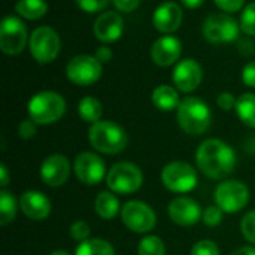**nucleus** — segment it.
Masks as SVG:
<instances>
[{
	"instance_id": "f257e3e1",
	"label": "nucleus",
	"mask_w": 255,
	"mask_h": 255,
	"mask_svg": "<svg viewBox=\"0 0 255 255\" xmlns=\"http://www.w3.org/2000/svg\"><path fill=\"white\" fill-rule=\"evenodd\" d=\"M199 170L211 179H224L236 169L238 158L235 149L221 139H206L196 151Z\"/></svg>"
},
{
	"instance_id": "f03ea898",
	"label": "nucleus",
	"mask_w": 255,
	"mask_h": 255,
	"mask_svg": "<svg viewBox=\"0 0 255 255\" xmlns=\"http://www.w3.org/2000/svg\"><path fill=\"white\" fill-rule=\"evenodd\" d=\"M176 120L179 127L191 136L206 133L212 124V112L209 105L200 97H185L176 109Z\"/></svg>"
},
{
	"instance_id": "7ed1b4c3",
	"label": "nucleus",
	"mask_w": 255,
	"mask_h": 255,
	"mask_svg": "<svg viewBox=\"0 0 255 255\" xmlns=\"http://www.w3.org/2000/svg\"><path fill=\"white\" fill-rule=\"evenodd\" d=\"M88 140L97 152L117 155L127 148L128 134L120 124L108 120H100L91 124L88 130Z\"/></svg>"
},
{
	"instance_id": "20e7f679",
	"label": "nucleus",
	"mask_w": 255,
	"mask_h": 255,
	"mask_svg": "<svg viewBox=\"0 0 255 255\" xmlns=\"http://www.w3.org/2000/svg\"><path fill=\"white\" fill-rule=\"evenodd\" d=\"M27 111L30 120L37 126H49L61 120L66 114V100L57 91H39L28 100Z\"/></svg>"
},
{
	"instance_id": "39448f33",
	"label": "nucleus",
	"mask_w": 255,
	"mask_h": 255,
	"mask_svg": "<svg viewBox=\"0 0 255 255\" xmlns=\"http://www.w3.org/2000/svg\"><path fill=\"white\" fill-rule=\"evenodd\" d=\"M106 185L109 191L127 196L139 191L143 185V173L139 166L130 161L115 163L106 175Z\"/></svg>"
},
{
	"instance_id": "423d86ee",
	"label": "nucleus",
	"mask_w": 255,
	"mask_h": 255,
	"mask_svg": "<svg viewBox=\"0 0 255 255\" xmlns=\"http://www.w3.org/2000/svg\"><path fill=\"white\" fill-rule=\"evenodd\" d=\"M161 182L164 188L176 194H185L193 191L199 184V176L196 169L181 160L167 163L161 170Z\"/></svg>"
},
{
	"instance_id": "0eeeda50",
	"label": "nucleus",
	"mask_w": 255,
	"mask_h": 255,
	"mask_svg": "<svg viewBox=\"0 0 255 255\" xmlns=\"http://www.w3.org/2000/svg\"><path fill=\"white\" fill-rule=\"evenodd\" d=\"M31 57L42 64L52 63L61 51V39L58 33L49 25L36 27L28 39Z\"/></svg>"
},
{
	"instance_id": "6e6552de",
	"label": "nucleus",
	"mask_w": 255,
	"mask_h": 255,
	"mask_svg": "<svg viewBox=\"0 0 255 255\" xmlns=\"http://www.w3.org/2000/svg\"><path fill=\"white\" fill-rule=\"evenodd\" d=\"M121 221L133 233L146 235L157 226L154 209L140 200H130L121 208Z\"/></svg>"
},
{
	"instance_id": "1a4fd4ad",
	"label": "nucleus",
	"mask_w": 255,
	"mask_h": 255,
	"mask_svg": "<svg viewBox=\"0 0 255 255\" xmlns=\"http://www.w3.org/2000/svg\"><path fill=\"white\" fill-rule=\"evenodd\" d=\"M214 200L224 214H236L248 205L250 188L242 181L229 179L218 184L214 193Z\"/></svg>"
},
{
	"instance_id": "9d476101",
	"label": "nucleus",
	"mask_w": 255,
	"mask_h": 255,
	"mask_svg": "<svg viewBox=\"0 0 255 255\" xmlns=\"http://www.w3.org/2000/svg\"><path fill=\"white\" fill-rule=\"evenodd\" d=\"M103 72V64L96 58V55L79 54L75 55L66 66L67 79L79 87H88L96 84Z\"/></svg>"
},
{
	"instance_id": "9b49d317",
	"label": "nucleus",
	"mask_w": 255,
	"mask_h": 255,
	"mask_svg": "<svg viewBox=\"0 0 255 255\" xmlns=\"http://www.w3.org/2000/svg\"><path fill=\"white\" fill-rule=\"evenodd\" d=\"M27 27L19 16L7 15L0 22V49L6 55H18L28 40Z\"/></svg>"
},
{
	"instance_id": "f8f14e48",
	"label": "nucleus",
	"mask_w": 255,
	"mask_h": 255,
	"mask_svg": "<svg viewBox=\"0 0 255 255\" xmlns=\"http://www.w3.org/2000/svg\"><path fill=\"white\" fill-rule=\"evenodd\" d=\"M241 25L229 13H212L203 22V36L208 42L220 45L229 43L239 37Z\"/></svg>"
},
{
	"instance_id": "ddd939ff",
	"label": "nucleus",
	"mask_w": 255,
	"mask_h": 255,
	"mask_svg": "<svg viewBox=\"0 0 255 255\" xmlns=\"http://www.w3.org/2000/svg\"><path fill=\"white\" fill-rule=\"evenodd\" d=\"M73 172L78 181L88 187L100 184L108 175L103 158L91 151H84L76 155L73 161Z\"/></svg>"
},
{
	"instance_id": "4468645a",
	"label": "nucleus",
	"mask_w": 255,
	"mask_h": 255,
	"mask_svg": "<svg viewBox=\"0 0 255 255\" xmlns=\"http://www.w3.org/2000/svg\"><path fill=\"white\" fill-rule=\"evenodd\" d=\"M167 214H169V218L172 220V223H175L176 226H181V227L196 226L203 217L202 206L194 199L187 197V196H179V197L173 199L169 203Z\"/></svg>"
},
{
	"instance_id": "2eb2a0df",
	"label": "nucleus",
	"mask_w": 255,
	"mask_h": 255,
	"mask_svg": "<svg viewBox=\"0 0 255 255\" xmlns=\"http://www.w3.org/2000/svg\"><path fill=\"white\" fill-rule=\"evenodd\" d=\"M173 84L181 93H191L199 88L203 81V69L194 58H184L176 63L172 73Z\"/></svg>"
},
{
	"instance_id": "dca6fc26",
	"label": "nucleus",
	"mask_w": 255,
	"mask_h": 255,
	"mask_svg": "<svg viewBox=\"0 0 255 255\" xmlns=\"http://www.w3.org/2000/svg\"><path fill=\"white\" fill-rule=\"evenodd\" d=\"M70 176V161L63 154H52L42 161L40 179L51 188L63 187Z\"/></svg>"
},
{
	"instance_id": "f3484780",
	"label": "nucleus",
	"mask_w": 255,
	"mask_h": 255,
	"mask_svg": "<svg viewBox=\"0 0 255 255\" xmlns=\"http://www.w3.org/2000/svg\"><path fill=\"white\" fill-rule=\"evenodd\" d=\"M182 54V42L170 34L158 37L151 46V60L160 67H169L179 61Z\"/></svg>"
},
{
	"instance_id": "a211bd4d",
	"label": "nucleus",
	"mask_w": 255,
	"mask_h": 255,
	"mask_svg": "<svg viewBox=\"0 0 255 255\" xmlns=\"http://www.w3.org/2000/svg\"><path fill=\"white\" fill-rule=\"evenodd\" d=\"M124 31V19L120 15V12L115 10H106L100 13L93 25V33L97 40L103 43H112L117 42Z\"/></svg>"
},
{
	"instance_id": "6ab92c4d",
	"label": "nucleus",
	"mask_w": 255,
	"mask_h": 255,
	"mask_svg": "<svg viewBox=\"0 0 255 255\" xmlns=\"http://www.w3.org/2000/svg\"><path fill=\"white\" fill-rule=\"evenodd\" d=\"M184 19L182 7L175 1H164L152 13V25L163 34L175 33Z\"/></svg>"
},
{
	"instance_id": "aec40b11",
	"label": "nucleus",
	"mask_w": 255,
	"mask_h": 255,
	"mask_svg": "<svg viewBox=\"0 0 255 255\" xmlns=\"http://www.w3.org/2000/svg\"><path fill=\"white\" fill-rule=\"evenodd\" d=\"M21 212L31 221H43L51 215V200L40 191L28 190L19 197Z\"/></svg>"
},
{
	"instance_id": "412c9836",
	"label": "nucleus",
	"mask_w": 255,
	"mask_h": 255,
	"mask_svg": "<svg viewBox=\"0 0 255 255\" xmlns=\"http://www.w3.org/2000/svg\"><path fill=\"white\" fill-rule=\"evenodd\" d=\"M151 100H152V105L163 112L175 111V109H178V106L181 103L179 91L176 90V87H172V85L155 87L151 94Z\"/></svg>"
},
{
	"instance_id": "4be33fe9",
	"label": "nucleus",
	"mask_w": 255,
	"mask_h": 255,
	"mask_svg": "<svg viewBox=\"0 0 255 255\" xmlns=\"http://www.w3.org/2000/svg\"><path fill=\"white\" fill-rule=\"evenodd\" d=\"M94 211L96 214L106 221L114 220L118 214H121L120 200L115 193L112 191H100L94 200Z\"/></svg>"
},
{
	"instance_id": "5701e85b",
	"label": "nucleus",
	"mask_w": 255,
	"mask_h": 255,
	"mask_svg": "<svg viewBox=\"0 0 255 255\" xmlns=\"http://www.w3.org/2000/svg\"><path fill=\"white\" fill-rule=\"evenodd\" d=\"M48 3L45 0H18L15 3V12L24 19H40L48 13Z\"/></svg>"
},
{
	"instance_id": "b1692460",
	"label": "nucleus",
	"mask_w": 255,
	"mask_h": 255,
	"mask_svg": "<svg viewBox=\"0 0 255 255\" xmlns=\"http://www.w3.org/2000/svg\"><path fill=\"white\" fill-rule=\"evenodd\" d=\"M78 115L82 121L94 124L102 120L103 106L99 99H96L93 96H85L78 103Z\"/></svg>"
},
{
	"instance_id": "393cba45",
	"label": "nucleus",
	"mask_w": 255,
	"mask_h": 255,
	"mask_svg": "<svg viewBox=\"0 0 255 255\" xmlns=\"http://www.w3.org/2000/svg\"><path fill=\"white\" fill-rule=\"evenodd\" d=\"M75 255H115V248L106 239L90 238L78 245Z\"/></svg>"
},
{
	"instance_id": "a878e982",
	"label": "nucleus",
	"mask_w": 255,
	"mask_h": 255,
	"mask_svg": "<svg viewBox=\"0 0 255 255\" xmlns=\"http://www.w3.org/2000/svg\"><path fill=\"white\" fill-rule=\"evenodd\" d=\"M236 115L239 120L251 127L255 128V94L254 93H244L241 97H238L236 103Z\"/></svg>"
},
{
	"instance_id": "bb28decb",
	"label": "nucleus",
	"mask_w": 255,
	"mask_h": 255,
	"mask_svg": "<svg viewBox=\"0 0 255 255\" xmlns=\"http://www.w3.org/2000/svg\"><path fill=\"white\" fill-rule=\"evenodd\" d=\"M18 206H19V202H16L15 196L6 188H1L0 191V226L4 227L15 220Z\"/></svg>"
},
{
	"instance_id": "cd10ccee",
	"label": "nucleus",
	"mask_w": 255,
	"mask_h": 255,
	"mask_svg": "<svg viewBox=\"0 0 255 255\" xmlns=\"http://www.w3.org/2000/svg\"><path fill=\"white\" fill-rule=\"evenodd\" d=\"M137 255H166V245L161 238L155 235H146L139 242Z\"/></svg>"
},
{
	"instance_id": "c85d7f7f",
	"label": "nucleus",
	"mask_w": 255,
	"mask_h": 255,
	"mask_svg": "<svg viewBox=\"0 0 255 255\" xmlns=\"http://www.w3.org/2000/svg\"><path fill=\"white\" fill-rule=\"evenodd\" d=\"M239 25L247 36H255V1L244 7L239 18Z\"/></svg>"
},
{
	"instance_id": "c756f323",
	"label": "nucleus",
	"mask_w": 255,
	"mask_h": 255,
	"mask_svg": "<svg viewBox=\"0 0 255 255\" xmlns=\"http://www.w3.org/2000/svg\"><path fill=\"white\" fill-rule=\"evenodd\" d=\"M69 235L73 241L76 242H84L87 239H90V235H91V229L88 226V223L82 221V220H78L75 223L70 224L69 227Z\"/></svg>"
},
{
	"instance_id": "7c9ffc66",
	"label": "nucleus",
	"mask_w": 255,
	"mask_h": 255,
	"mask_svg": "<svg viewBox=\"0 0 255 255\" xmlns=\"http://www.w3.org/2000/svg\"><path fill=\"white\" fill-rule=\"evenodd\" d=\"M241 232L244 235V238L250 242L255 245V211L248 212L242 221H241Z\"/></svg>"
},
{
	"instance_id": "2f4dec72",
	"label": "nucleus",
	"mask_w": 255,
	"mask_h": 255,
	"mask_svg": "<svg viewBox=\"0 0 255 255\" xmlns=\"http://www.w3.org/2000/svg\"><path fill=\"white\" fill-rule=\"evenodd\" d=\"M223 217H224V211H223L221 208H218L217 205H214V206H208V208L203 211L202 221H203L208 227H217V226L221 224Z\"/></svg>"
},
{
	"instance_id": "473e14b6",
	"label": "nucleus",
	"mask_w": 255,
	"mask_h": 255,
	"mask_svg": "<svg viewBox=\"0 0 255 255\" xmlns=\"http://www.w3.org/2000/svg\"><path fill=\"white\" fill-rule=\"evenodd\" d=\"M190 255H220V248L214 241L203 239L194 244Z\"/></svg>"
},
{
	"instance_id": "72a5a7b5",
	"label": "nucleus",
	"mask_w": 255,
	"mask_h": 255,
	"mask_svg": "<svg viewBox=\"0 0 255 255\" xmlns=\"http://www.w3.org/2000/svg\"><path fill=\"white\" fill-rule=\"evenodd\" d=\"M76 4L88 13H96L100 10H105L111 0H75Z\"/></svg>"
},
{
	"instance_id": "f704fd0d",
	"label": "nucleus",
	"mask_w": 255,
	"mask_h": 255,
	"mask_svg": "<svg viewBox=\"0 0 255 255\" xmlns=\"http://www.w3.org/2000/svg\"><path fill=\"white\" fill-rule=\"evenodd\" d=\"M37 133V124L33 121V120H22L18 126V134L21 139L24 140H28L31 137H34Z\"/></svg>"
},
{
	"instance_id": "c9c22d12",
	"label": "nucleus",
	"mask_w": 255,
	"mask_h": 255,
	"mask_svg": "<svg viewBox=\"0 0 255 255\" xmlns=\"http://www.w3.org/2000/svg\"><path fill=\"white\" fill-rule=\"evenodd\" d=\"M236 103H238V99L232 93H229V91H224V93H221L217 97V105L223 111H233V109H236Z\"/></svg>"
},
{
	"instance_id": "e433bc0d",
	"label": "nucleus",
	"mask_w": 255,
	"mask_h": 255,
	"mask_svg": "<svg viewBox=\"0 0 255 255\" xmlns=\"http://www.w3.org/2000/svg\"><path fill=\"white\" fill-rule=\"evenodd\" d=\"M214 3L226 13H233L244 7L245 0H214Z\"/></svg>"
},
{
	"instance_id": "4c0bfd02",
	"label": "nucleus",
	"mask_w": 255,
	"mask_h": 255,
	"mask_svg": "<svg viewBox=\"0 0 255 255\" xmlns=\"http://www.w3.org/2000/svg\"><path fill=\"white\" fill-rule=\"evenodd\" d=\"M242 81L247 87L255 88V61H250L245 64L242 70Z\"/></svg>"
},
{
	"instance_id": "58836bf2",
	"label": "nucleus",
	"mask_w": 255,
	"mask_h": 255,
	"mask_svg": "<svg viewBox=\"0 0 255 255\" xmlns=\"http://www.w3.org/2000/svg\"><path fill=\"white\" fill-rule=\"evenodd\" d=\"M112 1H114V6H115L117 10L128 13V12L136 10L140 6L142 0H112Z\"/></svg>"
},
{
	"instance_id": "ea45409f",
	"label": "nucleus",
	"mask_w": 255,
	"mask_h": 255,
	"mask_svg": "<svg viewBox=\"0 0 255 255\" xmlns=\"http://www.w3.org/2000/svg\"><path fill=\"white\" fill-rule=\"evenodd\" d=\"M94 55H96V58L103 64V63L111 61V58H112L114 52H112V49H111L109 46H99V48L96 49Z\"/></svg>"
},
{
	"instance_id": "a19ab883",
	"label": "nucleus",
	"mask_w": 255,
	"mask_h": 255,
	"mask_svg": "<svg viewBox=\"0 0 255 255\" xmlns=\"http://www.w3.org/2000/svg\"><path fill=\"white\" fill-rule=\"evenodd\" d=\"M9 181H10V178H9V170H7V167L1 163V164H0V185H1V188H6V187L9 185Z\"/></svg>"
},
{
	"instance_id": "79ce46f5",
	"label": "nucleus",
	"mask_w": 255,
	"mask_h": 255,
	"mask_svg": "<svg viewBox=\"0 0 255 255\" xmlns=\"http://www.w3.org/2000/svg\"><path fill=\"white\" fill-rule=\"evenodd\" d=\"M206 0H181V3L187 7V9H197L200 7Z\"/></svg>"
},
{
	"instance_id": "37998d69",
	"label": "nucleus",
	"mask_w": 255,
	"mask_h": 255,
	"mask_svg": "<svg viewBox=\"0 0 255 255\" xmlns=\"http://www.w3.org/2000/svg\"><path fill=\"white\" fill-rule=\"evenodd\" d=\"M232 255H255V247H242L235 250Z\"/></svg>"
},
{
	"instance_id": "c03bdc74",
	"label": "nucleus",
	"mask_w": 255,
	"mask_h": 255,
	"mask_svg": "<svg viewBox=\"0 0 255 255\" xmlns=\"http://www.w3.org/2000/svg\"><path fill=\"white\" fill-rule=\"evenodd\" d=\"M49 255H70L67 251H63V250H57V251H54V253H51Z\"/></svg>"
}]
</instances>
